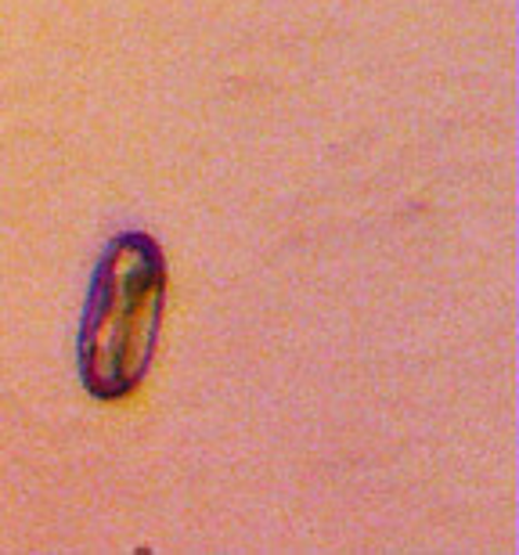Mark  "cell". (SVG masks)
Instances as JSON below:
<instances>
[{
	"instance_id": "cell-1",
	"label": "cell",
	"mask_w": 519,
	"mask_h": 555,
	"mask_svg": "<svg viewBox=\"0 0 519 555\" xmlns=\"http://www.w3.org/2000/svg\"><path fill=\"white\" fill-rule=\"evenodd\" d=\"M167 304V260L145 231L108 242L80 332V375L98 401H119L145 379Z\"/></svg>"
}]
</instances>
